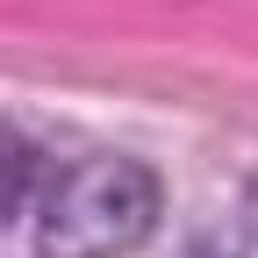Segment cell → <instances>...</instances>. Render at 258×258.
Instances as JSON below:
<instances>
[{"instance_id": "6da1fadb", "label": "cell", "mask_w": 258, "mask_h": 258, "mask_svg": "<svg viewBox=\"0 0 258 258\" xmlns=\"http://www.w3.org/2000/svg\"><path fill=\"white\" fill-rule=\"evenodd\" d=\"M158 215H165V186L151 165L122 151L79 158L57 172L43 208H36V258H129L144 251Z\"/></svg>"}, {"instance_id": "7a4b0ae2", "label": "cell", "mask_w": 258, "mask_h": 258, "mask_svg": "<svg viewBox=\"0 0 258 258\" xmlns=\"http://www.w3.org/2000/svg\"><path fill=\"white\" fill-rule=\"evenodd\" d=\"M194 258H237V251H222V244H201V251H194Z\"/></svg>"}]
</instances>
